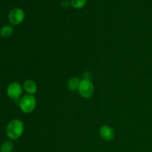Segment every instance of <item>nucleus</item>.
Instances as JSON below:
<instances>
[{"instance_id":"9b49d317","label":"nucleus","mask_w":152,"mask_h":152,"mask_svg":"<svg viewBox=\"0 0 152 152\" xmlns=\"http://www.w3.org/2000/svg\"><path fill=\"white\" fill-rule=\"evenodd\" d=\"M87 3V0H71V4L76 9H80L85 7Z\"/></svg>"},{"instance_id":"20e7f679","label":"nucleus","mask_w":152,"mask_h":152,"mask_svg":"<svg viewBox=\"0 0 152 152\" xmlns=\"http://www.w3.org/2000/svg\"><path fill=\"white\" fill-rule=\"evenodd\" d=\"M25 17V11L22 8L15 7L8 14V21L12 25H18L22 23Z\"/></svg>"},{"instance_id":"0eeeda50","label":"nucleus","mask_w":152,"mask_h":152,"mask_svg":"<svg viewBox=\"0 0 152 152\" xmlns=\"http://www.w3.org/2000/svg\"><path fill=\"white\" fill-rule=\"evenodd\" d=\"M23 88L28 94L34 95L37 92V86L35 82L32 80H27L25 81Z\"/></svg>"},{"instance_id":"7ed1b4c3","label":"nucleus","mask_w":152,"mask_h":152,"mask_svg":"<svg viewBox=\"0 0 152 152\" xmlns=\"http://www.w3.org/2000/svg\"><path fill=\"white\" fill-rule=\"evenodd\" d=\"M77 91L82 97L88 99L91 97L94 93V86L91 80L83 79L80 80Z\"/></svg>"},{"instance_id":"9d476101","label":"nucleus","mask_w":152,"mask_h":152,"mask_svg":"<svg viewBox=\"0 0 152 152\" xmlns=\"http://www.w3.org/2000/svg\"><path fill=\"white\" fill-rule=\"evenodd\" d=\"M13 143L10 140L3 142L0 146V152H13Z\"/></svg>"},{"instance_id":"1a4fd4ad","label":"nucleus","mask_w":152,"mask_h":152,"mask_svg":"<svg viewBox=\"0 0 152 152\" xmlns=\"http://www.w3.org/2000/svg\"><path fill=\"white\" fill-rule=\"evenodd\" d=\"M80 80L77 77H72L68 82V88L71 91H75L78 90Z\"/></svg>"},{"instance_id":"39448f33","label":"nucleus","mask_w":152,"mask_h":152,"mask_svg":"<svg viewBox=\"0 0 152 152\" xmlns=\"http://www.w3.org/2000/svg\"><path fill=\"white\" fill-rule=\"evenodd\" d=\"M22 86L17 82H13L8 85L6 90V93L9 98L12 99H19L22 94Z\"/></svg>"},{"instance_id":"423d86ee","label":"nucleus","mask_w":152,"mask_h":152,"mask_svg":"<svg viewBox=\"0 0 152 152\" xmlns=\"http://www.w3.org/2000/svg\"><path fill=\"white\" fill-rule=\"evenodd\" d=\"M99 135L103 140L109 142L114 140V132L111 127L108 126H103L99 129Z\"/></svg>"},{"instance_id":"6e6552de","label":"nucleus","mask_w":152,"mask_h":152,"mask_svg":"<svg viewBox=\"0 0 152 152\" xmlns=\"http://www.w3.org/2000/svg\"><path fill=\"white\" fill-rule=\"evenodd\" d=\"M13 34V28L12 25H4L0 29V36L2 38H9Z\"/></svg>"},{"instance_id":"f03ea898","label":"nucleus","mask_w":152,"mask_h":152,"mask_svg":"<svg viewBox=\"0 0 152 152\" xmlns=\"http://www.w3.org/2000/svg\"><path fill=\"white\" fill-rule=\"evenodd\" d=\"M19 108L25 114H30L35 109L37 100L34 95H24L19 100Z\"/></svg>"},{"instance_id":"f257e3e1","label":"nucleus","mask_w":152,"mask_h":152,"mask_svg":"<svg viewBox=\"0 0 152 152\" xmlns=\"http://www.w3.org/2000/svg\"><path fill=\"white\" fill-rule=\"evenodd\" d=\"M25 126L22 121L18 119H14L9 122L6 126V135L11 140H16L22 135Z\"/></svg>"}]
</instances>
